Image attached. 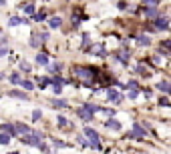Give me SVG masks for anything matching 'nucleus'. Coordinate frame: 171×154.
<instances>
[{"instance_id":"72a5a7b5","label":"nucleus","mask_w":171,"mask_h":154,"mask_svg":"<svg viewBox=\"0 0 171 154\" xmlns=\"http://www.w3.org/2000/svg\"><path fill=\"white\" fill-rule=\"evenodd\" d=\"M60 68H62V64H54V66H52L54 72H60Z\"/></svg>"},{"instance_id":"473e14b6","label":"nucleus","mask_w":171,"mask_h":154,"mask_svg":"<svg viewBox=\"0 0 171 154\" xmlns=\"http://www.w3.org/2000/svg\"><path fill=\"white\" fill-rule=\"evenodd\" d=\"M159 104H161V106H169V100H167V98H161Z\"/></svg>"},{"instance_id":"423d86ee","label":"nucleus","mask_w":171,"mask_h":154,"mask_svg":"<svg viewBox=\"0 0 171 154\" xmlns=\"http://www.w3.org/2000/svg\"><path fill=\"white\" fill-rule=\"evenodd\" d=\"M14 130H16V134H22V136L30 134V128H28V126H24V124H16V126H14Z\"/></svg>"},{"instance_id":"cd10ccee","label":"nucleus","mask_w":171,"mask_h":154,"mask_svg":"<svg viewBox=\"0 0 171 154\" xmlns=\"http://www.w3.org/2000/svg\"><path fill=\"white\" fill-rule=\"evenodd\" d=\"M20 70H26V72H28V70H30V64H28V62H20Z\"/></svg>"},{"instance_id":"4be33fe9","label":"nucleus","mask_w":171,"mask_h":154,"mask_svg":"<svg viewBox=\"0 0 171 154\" xmlns=\"http://www.w3.org/2000/svg\"><path fill=\"white\" fill-rule=\"evenodd\" d=\"M93 52H95V54H99V56H105V54H107V52L103 50V46H97V48H93Z\"/></svg>"},{"instance_id":"c756f323","label":"nucleus","mask_w":171,"mask_h":154,"mask_svg":"<svg viewBox=\"0 0 171 154\" xmlns=\"http://www.w3.org/2000/svg\"><path fill=\"white\" fill-rule=\"evenodd\" d=\"M139 96V92H137V88H133L131 92H129V98H137Z\"/></svg>"},{"instance_id":"bb28decb","label":"nucleus","mask_w":171,"mask_h":154,"mask_svg":"<svg viewBox=\"0 0 171 154\" xmlns=\"http://www.w3.org/2000/svg\"><path fill=\"white\" fill-rule=\"evenodd\" d=\"M56 122H58V124H60V126H67V124H69V122H67V118H65V116H58V118H56Z\"/></svg>"},{"instance_id":"c9c22d12","label":"nucleus","mask_w":171,"mask_h":154,"mask_svg":"<svg viewBox=\"0 0 171 154\" xmlns=\"http://www.w3.org/2000/svg\"><path fill=\"white\" fill-rule=\"evenodd\" d=\"M6 52H8V48H0V56H4Z\"/></svg>"},{"instance_id":"6e6552de","label":"nucleus","mask_w":171,"mask_h":154,"mask_svg":"<svg viewBox=\"0 0 171 154\" xmlns=\"http://www.w3.org/2000/svg\"><path fill=\"white\" fill-rule=\"evenodd\" d=\"M36 62H38L41 66H48V56H46L44 52H38V54H36Z\"/></svg>"},{"instance_id":"393cba45","label":"nucleus","mask_w":171,"mask_h":154,"mask_svg":"<svg viewBox=\"0 0 171 154\" xmlns=\"http://www.w3.org/2000/svg\"><path fill=\"white\" fill-rule=\"evenodd\" d=\"M52 106H60V108H65L67 102H65V100H52Z\"/></svg>"},{"instance_id":"aec40b11","label":"nucleus","mask_w":171,"mask_h":154,"mask_svg":"<svg viewBox=\"0 0 171 154\" xmlns=\"http://www.w3.org/2000/svg\"><path fill=\"white\" fill-rule=\"evenodd\" d=\"M44 18H46L44 10H41V12H36V14H34V20H36V22H41V20H44Z\"/></svg>"},{"instance_id":"20e7f679","label":"nucleus","mask_w":171,"mask_h":154,"mask_svg":"<svg viewBox=\"0 0 171 154\" xmlns=\"http://www.w3.org/2000/svg\"><path fill=\"white\" fill-rule=\"evenodd\" d=\"M107 98H109L111 102L119 104V102H121V92H119V90H115V88H107Z\"/></svg>"},{"instance_id":"7ed1b4c3","label":"nucleus","mask_w":171,"mask_h":154,"mask_svg":"<svg viewBox=\"0 0 171 154\" xmlns=\"http://www.w3.org/2000/svg\"><path fill=\"white\" fill-rule=\"evenodd\" d=\"M85 134H87V138H89V146L101 148V144H99V134H97L93 128H85Z\"/></svg>"},{"instance_id":"f704fd0d","label":"nucleus","mask_w":171,"mask_h":154,"mask_svg":"<svg viewBox=\"0 0 171 154\" xmlns=\"http://www.w3.org/2000/svg\"><path fill=\"white\" fill-rule=\"evenodd\" d=\"M129 88H131V90H133V88H137V82H135V80H131V82H129Z\"/></svg>"},{"instance_id":"9d476101","label":"nucleus","mask_w":171,"mask_h":154,"mask_svg":"<svg viewBox=\"0 0 171 154\" xmlns=\"http://www.w3.org/2000/svg\"><path fill=\"white\" fill-rule=\"evenodd\" d=\"M0 130H4V134H8V136H14V134H16L14 126H10V124H2V126H0Z\"/></svg>"},{"instance_id":"1a4fd4ad","label":"nucleus","mask_w":171,"mask_h":154,"mask_svg":"<svg viewBox=\"0 0 171 154\" xmlns=\"http://www.w3.org/2000/svg\"><path fill=\"white\" fill-rule=\"evenodd\" d=\"M107 128H113V130H119L121 128V122L119 120H115V118H111V120H107V124H105Z\"/></svg>"},{"instance_id":"f03ea898","label":"nucleus","mask_w":171,"mask_h":154,"mask_svg":"<svg viewBox=\"0 0 171 154\" xmlns=\"http://www.w3.org/2000/svg\"><path fill=\"white\" fill-rule=\"evenodd\" d=\"M22 140H24V144L41 146V144H43V134H41V132H36V130H30V134L22 136Z\"/></svg>"},{"instance_id":"dca6fc26","label":"nucleus","mask_w":171,"mask_h":154,"mask_svg":"<svg viewBox=\"0 0 171 154\" xmlns=\"http://www.w3.org/2000/svg\"><path fill=\"white\" fill-rule=\"evenodd\" d=\"M60 24H62V20H60L58 16H54V18H50V26H52V28H58Z\"/></svg>"},{"instance_id":"e433bc0d","label":"nucleus","mask_w":171,"mask_h":154,"mask_svg":"<svg viewBox=\"0 0 171 154\" xmlns=\"http://www.w3.org/2000/svg\"><path fill=\"white\" fill-rule=\"evenodd\" d=\"M10 154H18V152H10Z\"/></svg>"},{"instance_id":"5701e85b","label":"nucleus","mask_w":171,"mask_h":154,"mask_svg":"<svg viewBox=\"0 0 171 154\" xmlns=\"http://www.w3.org/2000/svg\"><path fill=\"white\" fill-rule=\"evenodd\" d=\"M10 142V136L8 134H0V144H8Z\"/></svg>"},{"instance_id":"39448f33","label":"nucleus","mask_w":171,"mask_h":154,"mask_svg":"<svg viewBox=\"0 0 171 154\" xmlns=\"http://www.w3.org/2000/svg\"><path fill=\"white\" fill-rule=\"evenodd\" d=\"M167 26H169L167 16H157V18H155V28H159V30H167Z\"/></svg>"},{"instance_id":"b1692460","label":"nucleus","mask_w":171,"mask_h":154,"mask_svg":"<svg viewBox=\"0 0 171 154\" xmlns=\"http://www.w3.org/2000/svg\"><path fill=\"white\" fill-rule=\"evenodd\" d=\"M10 82H12V84H18V82H20V76H18L16 72H14V74H10Z\"/></svg>"},{"instance_id":"c85d7f7f","label":"nucleus","mask_w":171,"mask_h":154,"mask_svg":"<svg viewBox=\"0 0 171 154\" xmlns=\"http://www.w3.org/2000/svg\"><path fill=\"white\" fill-rule=\"evenodd\" d=\"M41 110H34V112H32V120H41Z\"/></svg>"},{"instance_id":"f3484780","label":"nucleus","mask_w":171,"mask_h":154,"mask_svg":"<svg viewBox=\"0 0 171 154\" xmlns=\"http://www.w3.org/2000/svg\"><path fill=\"white\" fill-rule=\"evenodd\" d=\"M20 84H22V88H26V90H32V88H34V84H32L30 80H20Z\"/></svg>"},{"instance_id":"ddd939ff","label":"nucleus","mask_w":171,"mask_h":154,"mask_svg":"<svg viewBox=\"0 0 171 154\" xmlns=\"http://www.w3.org/2000/svg\"><path fill=\"white\" fill-rule=\"evenodd\" d=\"M79 116H81L83 120H87V122H89V120L93 118V114H91V112H87L85 108H81V110H79Z\"/></svg>"},{"instance_id":"2eb2a0df","label":"nucleus","mask_w":171,"mask_h":154,"mask_svg":"<svg viewBox=\"0 0 171 154\" xmlns=\"http://www.w3.org/2000/svg\"><path fill=\"white\" fill-rule=\"evenodd\" d=\"M18 24H22V18H18V16H12L8 20V26H18Z\"/></svg>"},{"instance_id":"f8f14e48","label":"nucleus","mask_w":171,"mask_h":154,"mask_svg":"<svg viewBox=\"0 0 171 154\" xmlns=\"http://www.w3.org/2000/svg\"><path fill=\"white\" fill-rule=\"evenodd\" d=\"M157 88H159V90H163V92H169V90H171V86H169V82H167V80H161V82L157 84Z\"/></svg>"},{"instance_id":"2f4dec72","label":"nucleus","mask_w":171,"mask_h":154,"mask_svg":"<svg viewBox=\"0 0 171 154\" xmlns=\"http://www.w3.org/2000/svg\"><path fill=\"white\" fill-rule=\"evenodd\" d=\"M137 72H139V74H145V76H147V74H149V72H147V70H145V68H143V66H139V68H137Z\"/></svg>"},{"instance_id":"4468645a","label":"nucleus","mask_w":171,"mask_h":154,"mask_svg":"<svg viewBox=\"0 0 171 154\" xmlns=\"http://www.w3.org/2000/svg\"><path fill=\"white\" fill-rule=\"evenodd\" d=\"M137 42H139L141 46H149V44H151L149 36H137Z\"/></svg>"},{"instance_id":"4c0bfd02","label":"nucleus","mask_w":171,"mask_h":154,"mask_svg":"<svg viewBox=\"0 0 171 154\" xmlns=\"http://www.w3.org/2000/svg\"><path fill=\"white\" fill-rule=\"evenodd\" d=\"M0 2H4V0H0Z\"/></svg>"},{"instance_id":"6ab92c4d","label":"nucleus","mask_w":171,"mask_h":154,"mask_svg":"<svg viewBox=\"0 0 171 154\" xmlns=\"http://www.w3.org/2000/svg\"><path fill=\"white\" fill-rule=\"evenodd\" d=\"M145 14H147L149 18H157V10H155V8H147V10H145Z\"/></svg>"},{"instance_id":"7c9ffc66","label":"nucleus","mask_w":171,"mask_h":154,"mask_svg":"<svg viewBox=\"0 0 171 154\" xmlns=\"http://www.w3.org/2000/svg\"><path fill=\"white\" fill-rule=\"evenodd\" d=\"M30 44H32V46H36V44H38V36H36V34H32V40H30Z\"/></svg>"},{"instance_id":"f257e3e1","label":"nucleus","mask_w":171,"mask_h":154,"mask_svg":"<svg viewBox=\"0 0 171 154\" xmlns=\"http://www.w3.org/2000/svg\"><path fill=\"white\" fill-rule=\"evenodd\" d=\"M73 74H77V76L85 78V84H87V86H91L93 76L97 74V70H95V68H83V66H77V68H73Z\"/></svg>"},{"instance_id":"a211bd4d","label":"nucleus","mask_w":171,"mask_h":154,"mask_svg":"<svg viewBox=\"0 0 171 154\" xmlns=\"http://www.w3.org/2000/svg\"><path fill=\"white\" fill-rule=\"evenodd\" d=\"M22 10H24L26 14H34V6H32V4H24V6H22Z\"/></svg>"},{"instance_id":"9b49d317","label":"nucleus","mask_w":171,"mask_h":154,"mask_svg":"<svg viewBox=\"0 0 171 154\" xmlns=\"http://www.w3.org/2000/svg\"><path fill=\"white\" fill-rule=\"evenodd\" d=\"M10 96H14V98H20V100H26L28 96L24 94V92H20V90H10Z\"/></svg>"},{"instance_id":"412c9836","label":"nucleus","mask_w":171,"mask_h":154,"mask_svg":"<svg viewBox=\"0 0 171 154\" xmlns=\"http://www.w3.org/2000/svg\"><path fill=\"white\" fill-rule=\"evenodd\" d=\"M48 80H50V78H38V86H41V88H46V86L50 84Z\"/></svg>"},{"instance_id":"0eeeda50","label":"nucleus","mask_w":171,"mask_h":154,"mask_svg":"<svg viewBox=\"0 0 171 154\" xmlns=\"http://www.w3.org/2000/svg\"><path fill=\"white\" fill-rule=\"evenodd\" d=\"M131 136H135V138H143L145 136V130L137 124V126H133V130H131Z\"/></svg>"},{"instance_id":"a878e982","label":"nucleus","mask_w":171,"mask_h":154,"mask_svg":"<svg viewBox=\"0 0 171 154\" xmlns=\"http://www.w3.org/2000/svg\"><path fill=\"white\" fill-rule=\"evenodd\" d=\"M143 2H145L147 6H151V8H155V6L159 4V0H143Z\"/></svg>"}]
</instances>
